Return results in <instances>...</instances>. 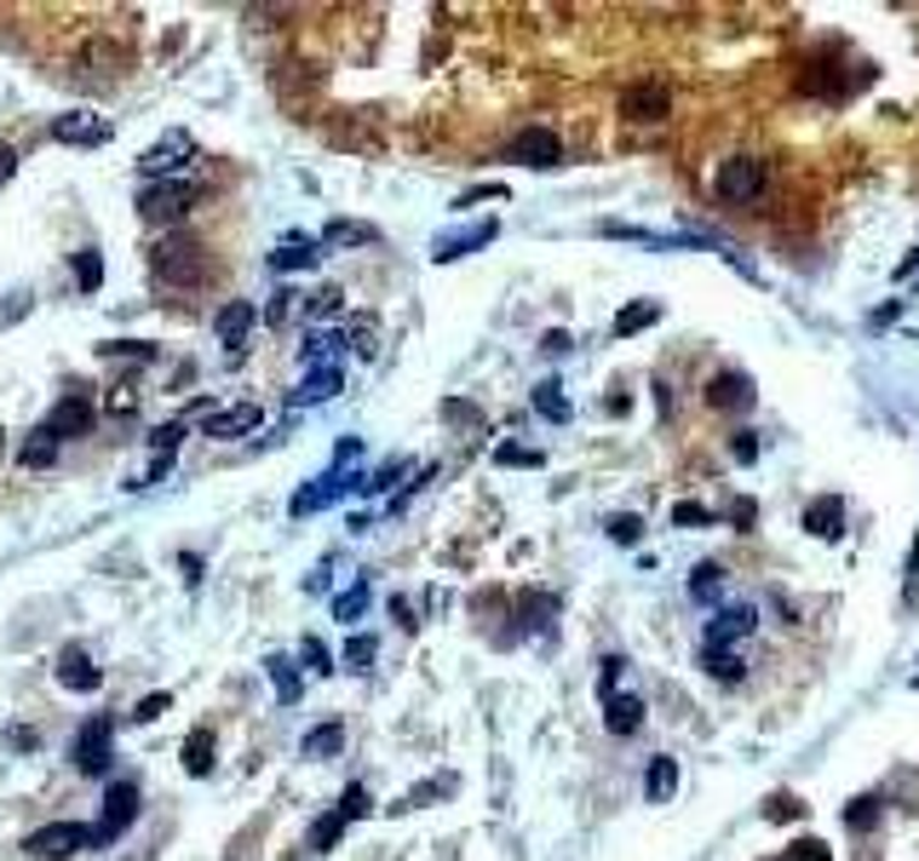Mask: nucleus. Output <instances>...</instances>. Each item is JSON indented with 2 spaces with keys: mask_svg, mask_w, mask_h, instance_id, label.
<instances>
[{
  "mask_svg": "<svg viewBox=\"0 0 919 861\" xmlns=\"http://www.w3.org/2000/svg\"><path fill=\"white\" fill-rule=\"evenodd\" d=\"M798 861H828V845H822V838H798Z\"/></svg>",
  "mask_w": 919,
  "mask_h": 861,
  "instance_id": "54",
  "label": "nucleus"
},
{
  "mask_svg": "<svg viewBox=\"0 0 919 861\" xmlns=\"http://www.w3.org/2000/svg\"><path fill=\"white\" fill-rule=\"evenodd\" d=\"M104 356H138V363H150V356H155V345H138V339H110V345H104Z\"/></svg>",
  "mask_w": 919,
  "mask_h": 861,
  "instance_id": "49",
  "label": "nucleus"
},
{
  "mask_svg": "<svg viewBox=\"0 0 919 861\" xmlns=\"http://www.w3.org/2000/svg\"><path fill=\"white\" fill-rule=\"evenodd\" d=\"M52 132V144H81V150H92V144H110V122H98L92 110H70V115H58V122L47 127Z\"/></svg>",
  "mask_w": 919,
  "mask_h": 861,
  "instance_id": "12",
  "label": "nucleus"
},
{
  "mask_svg": "<svg viewBox=\"0 0 919 861\" xmlns=\"http://www.w3.org/2000/svg\"><path fill=\"white\" fill-rule=\"evenodd\" d=\"M339 305H345V293H339V288L305 293V316H316V322H323V316H339Z\"/></svg>",
  "mask_w": 919,
  "mask_h": 861,
  "instance_id": "38",
  "label": "nucleus"
},
{
  "mask_svg": "<svg viewBox=\"0 0 919 861\" xmlns=\"http://www.w3.org/2000/svg\"><path fill=\"white\" fill-rule=\"evenodd\" d=\"M167 707H173V695H167V689H155V695H144V700H138V707H133L127 718H133V724H155V718H162Z\"/></svg>",
  "mask_w": 919,
  "mask_h": 861,
  "instance_id": "41",
  "label": "nucleus"
},
{
  "mask_svg": "<svg viewBox=\"0 0 919 861\" xmlns=\"http://www.w3.org/2000/svg\"><path fill=\"white\" fill-rule=\"evenodd\" d=\"M655 322H662V305H655V299H632V305L609 322V333H615V339H632V333H644V328H655Z\"/></svg>",
  "mask_w": 919,
  "mask_h": 861,
  "instance_id": "22",
  "label": "nucleus"
},
{
  "mask_svg": "<svg viewBox=\"0 0 919 861\" xmlns=\"http://www.w3.org/2000/svg\"><path fill=\"white\" fill-rule=\"evenodd\" d=\"M805 529L816 540H839V529H845V499H839V494H816L805 506Z\"/></svg>",
  "mask_w": 919,
  "mask_h": 861,
  "instance_id": "17",
  "label": "nucleus"
},
{
  "mask_svg": "<svg viewBox=\"0 0 919 861\" xmlns=\"http://www.w3.org/2000/svg\"><path fill=\"white\" fill-rule=\"evenodd\" d=\"M753 626H758V609H753V604H725V609L707 620V632H702V655H718V649L742 644V637H753Z\"/></svg>",
  "mask_w": 919,
  "mask_h": 861,
  "instance_id": "8",
  "label": "nucleus"
},
{
  "mask_svg": "<svg viewBox=\"0 0 919 861\" xmlns=\"http://www.w3.org/2000/svg\"><path fill=\"white\" fill-rule=\"evenodd\" d=\"M339 747H345V730H339V724H316L305 740H299V752H305V758H333Z\"/></svg>",
  "mask_w": 919,
  "mask_h": 861,
  "instance_id": "27",
  "label": "nucleus"
},
{
  "mask_svg": "<svg viewBox=\"0 0 919 861\" xmlns=\"http://www.w3.org/2000/svg\"><path fill=\"white\" fill-rule=\"evenodd\" d=\"M506 162H524V167H557L564 162V138H557L552 127H524L506 144Z\"/></svg>",
  "mask_w": 919,
  "mask_h": 861,
  "instance_id": "9",
  "label": "nucleus"
},
{
  "mask_svg": "<svg viewBox=\"0 0 919 861\" xmlns=\"http://www.w3.org/2000/svg\"><path fill=\"white\" fill-rule=\"evenodd\" d=\"M541 351H546V356H564V351H569V333H564V328H552V333L541 339Z\"/></svg>",
  "mask_w": 919,
  "mask_h": 861,
  "instance_id": "55",
  "label": "nucleus"
},
{
  "mask_svg": "<svg viewBox=\"0 0 919 861\" xmlns=\"http://www.w3.org/2000/svg\"><path fill=\"white\" fill-rule=\"evenodd\" d=\"M753 517H758V506H753V499H735V506H730V523H753Z\"/></svg>",
  "mask_w": 919,
  "mask_h": 861,
  "instance_id": "57",
  "label": "nucleus"
},
{
  "mask_svg": "<svg viewBox=\"0 0 919 861\" xmlns=\"http://www.w3.org/2000/svg\"><path fill=\"white\" fill-rule=\"evenodd\" d=\"M75 288H81V293H98V288H104V253H98V248H81V253H75Z\"/></svg>",
  "mask_w": 919,
  "mask_h": 861,
  "instance_id": "28",
  "label": "nucleus"
},
{
  "mask_svg": "<svg viewBox=\"0 0 919 861\" xmlns=\"http://www.w3.org/2000/svg\"><path fill=\"white\" fill-rule=\"evenodd\" d=\"M339 391H345V373H339L333 363H328V368H311V373H305V385L293 391V408L328 403V396H339Z\"/></svg>",
  "mask_w": 919,
  "mask_h": 861,
  "instance_id": "20",
  "label": "nucleus"
},
{
  "mask_svg": "<svg viewBox=\"0 0 919 861\" xmlns=\"http://www.w3.org/2000/svg\"><path fill=\"white\" fill-rule=\"evenodd\" d=\"M494 459H501V466H541V454H534V448H517V443H501V448H494Z\"/></svg>",
  "mask_w": 919,
  "mask_h": 861,
  "instance_id": "48",
  "label": "nucleus"
},
{
  "mask_svg": "<svg viewBox=\"0 0 919 861\" xmlns=\"http://www.w3.org/2000/svg\"><path fill=\"white\" fill-rule=\"evenodd\" d=\"M110 740H115V718H92V724H81L70 740V764L81 775H104L110 770Z\"/></svg>",
  "mask_w": 919,
  "mask_h": 861,
  "instance_id": "7",
  "label": "nucleus"
},
{
  "mask_svg": "<svg viewBox=\"0 0 919 861\" xmlns=\"http://www.w3.org/2000/svg\"><path fill=\"white\" fill-rule=\"evenodd\" d=\"M311 265H323V242H305V236H288V242L270 253V270H276V276L311 270Z\"/></svg>",
  "mask_w": 919,
  "mask_h": 861,
  "instance_id": "19",
  "label": "nucleus"
},
{
  "mask_svg": "<svg viewBox=\"0 0 919 861\" xmlns=\"http://www.w3.org/2000/svg\"><path fill=\"white\" fill-rule=\"evenodd\" d=\"M104 408H110V414H133V408H138V391H133L127 379H122V385L110 391V403H104Z\"/></svg>",
  "mask_w": 919,
  "mask_h": 861,
  "instance_id": "51",
  "label": "nucleus"
},
{
  "mask_svg": "<svg viewBox=\"0 0 919 861\" xmlns=\"http://www.w3.org/2000/svg\"><path fill=\"white\" fill-rule=\"evenodd\" d=\"M707 408H718V414H742V408H753V379H747V373H735V368L713 373V385H707Z\"/></svg>",
  "mask_w": 919,
  "mask_h": 861,
  "instance_id": "15",
  "label": "nucleus"
},
{
  "mask_svg": "<svg viewBox=\"0 0 919 861\" xmlns=\"http://www.w3.org/2000/svg\"><path fill=\"white\" fill-rule=\"evenodd\" d=\"M489 242H494V218H483V225H471V230H449V236H437L431 258H437V265H454V258H466V253L489 248Z\"/></svg>",
  "mask_w": 919,
  "mask_h": 861,
  "instance_id": "16",
  "label": "nucleus"
},
{
  "mask_svg": "<svg viewBox=\"0 0 919 861\" xmlns=\"http://www.w3.org/2000/svg\"><path fill=\"white\" fill-rule=\"evenodd\" d=\"M339 815H345V821H363V815H368V787H363V781H351V787L339 793Z\"/></svg>",
  "mask_w": 919,
  "mask_h": 861,
  "instance_id": "43",
  "label": "nucleus"
},
{
  "mask_svg": "<svg viewBox=\"0 0 919 861\" xmlns=\"http://www.w3.org/2000/svg\"><path fill=\"white\" fill-rule=\"evenodd\" d=\"M379 230L374 225H356V218H328L323 230V248H374Z\"/></svg>",
  "mask_w": 919,
  "mask_h": 861,
  "instance_id": "23",
  "label": "nucleus"
},
{
  "mask_svg": "<svg viewBox=\"0 0 919 861\" xmlns=\"http://www.w3.org/2000/svg\"><path fill=\"white\" fill-rule=\"evenodd\" d=\"M339 345H345V333H328V328H316V333L305 339V351H299V356H305L311 368H328V356H333Z\"/></svg>",
  "mask_w": 919,
  "mask_h": 861,
  "instance_id": "32",
  "label": "nucleus"
},
{
  "mask_svg": "<svg viewBox=\"0 0 919 861\" xmlns=\"http://www.w3.org/2000/svg\"><path fill=\"white\" fill-rule=\"evenodd\" d=\"M150 270H155L162 288H196L207 276V248L196 242L190 230H167L162 242H155V253H150Z\"/></svg>",
  "mask_w": 919,
  "mask_h": 861,
  "instance_id": "1",
  "label": "nucleus"
},
{
  "mask_svg": "<svg viewBox=\"0 0 919 861\" xmlns=\"http://www.w3.org/2000/svg\"><path fill=\"white\" fill-rule=\"evenodd\" d=\"M339 833H345V815H339V810L316 815V821H311V833H305V850H316V856L333 850V845H339Z\"/></svg>",
  "mask_w": 919,
  "mask_h": 861,
  "instance_id": "25",
  "label": "nucleus"
},
{
  "mask_svg": "<svg viewBox=\"0 0 919 861\" xmlns=\"http://www.w3.org/2000/svg\"><path fill=\"white\" fill-rule=\"evenodd\" d=\"M265 672H270L276 695H282V700H299V689H305V684H299V667H293L288 655H270V660H265Z\"/></svg>",
  "mask_w": 919,
  "mask_h": 861,
  "instance_id": "30",
  "label": "nucleus"
},
{
  "mask_svg": "<svg viewBox=\"0 0 919 861\" xmlns=\"http://www.w3.org/2000/svg\"><path fill=\"white\" fill-rule=\"evenodd\" d=\"M178 569H185V586H196L202 580V557H178Z\"/></svg>",
  "mask_w": 919,
  "mask_h": 861,
  "instance_id": "58",
  "label": "nucleus"
},
{
  "mask_svg": "<svg viewBox=\"0 0 919 861\" xmlns=\"http://www.w3.org/2000/svg\"><path fill=\"white\" fill-rule=\"evenodd\" d=\"M672 523H678V529H713L718 511H707L702 499H684V506H672Z\"/></svg>",
  "mask_w": 919,
  "mask_h": 861,
  "instance_id": "35",
  "label": "nucleus"
},
{
  "mask_svg": "<svg viewBox=\"0 0 919 861\" xmlns=\"http://www.w3.org/2000/svg\"><path fill=\"white\" fill-rule=\"evenodd\" d=\"M185 443V419H167V426H155L150 431V448H155V459H173V448Z\"/></svg>",
  "mask_w": 919,
  "mask_h": 861,
  "instance_id": "36",
  "label": "nucleus"
},
{
  "mask_svg": "<svg viewBox=\"0 0 919 861\" xmlns=\"http://www.w3.org/2000/svg\"><path fill=\"white\" fill-rule=\"evenodd\" d=\"M644 793H650V805H667V798L678 793V764H672V758H650Z\"/></svg>",
  "mask_w": 919,
  "mask_h": 861,
  "instance_id": "24",
  "label": "nucleus"
},
{
  "mask_svg": "<svg viewBox=\"0 0 919 861\" xmlns=\"http://www.w3.org/2000/svg\"><path fill=\"white\" fill-rule=\"evenodd\" d=\"M248 431H259V408H253V403L225 408V414H207V426H202V436H213V443H230V436H248Z\"/></svg>",
  "mask_w": 919,
  "mask_h": 861,
  "instance_id": "18",
  "label": "nucleus"
},
{
  "mask_svg": "<svg viewBox=\"0 0 919 861\" xmlns=\"http://www.w3.org/2000/svg\"><path fill=\"white\" fill-rule=\"evenodd\" d=\"M534 414L552 419V426H564V419L575 414L569 396H564V385H552V379H546V385H534Z\"/></svg>",
  "mask_w": 919,
  "mask_h": 861,
  "instance_id": "26",
  "label": "nucleus"
},
{
  "mask_svg": "<svg viewBox=\"0 0 919 861\" xmlns=\"http://www.w3.org/2000/svg\"><path fill=\"white\" fill-rule=\"evenodd\" d=\"M12 173H17V150L0 144V185H12Z\"/></svg>",
  "mask_w": 919,
  "mask_h": 861,
  "instance_id": "56",
  "label": "nucleus"
},
{
  "mask_svg": "<svg viewBox=\"0 0 919 861\" xmlns=\"http://www.w3.org/2000/svg\"><path fill=\"white\" fill-rule=\"evenodd\" d=\"M604 724H609V735H638V730H644V700H638V695L604 700Z\"/></svg>",
  "mask_w": 919,
  "mask_h": 861,
  "instance_id": "21",
  "label": "nucleus"
},
{
  "mask_svg": "<svg viewBox=\"0 0 919 861\" xmlns=\"http://www.w3.org/2000/svg\"><path fill=\"white\" fill-rule=\"evenodd\" d=\"M185 770H190V775H207V770H213V730H190V740H185Z\"/></svg>",
  "mask_w": 919,
  "mask_h": 861,
  "instance_id": "31",
  "label": "nucleus"
},
{
  "mask_svg": "<svg viewBox=\"0 0 919 861\" xmlns=\"http://www.w3.org/2000/svg\"><path fill=\"white\" fill-rule=\"evenodd\" d=\"M730 454L742 459V466H753V459H758V431H735V436H730Z\"/></svg>",
  "mask_w": 919,
  "mask_h": 861,
  "instance_id": "50",
  "label": "nucleus"
},
{
  "mask_svg": "<svg viewBox=\"0 0 919 861\" xmlns=\"http://www.w3.org/2000/svg\"><path fill=\"white\" fill-rule=\"evenodd\" d=\"M379 655V644H374V637L368 632H356L351 637V644H345V667H356V672H368V660Z\"/></svg>",
  "mask_w": 919,
  "mask_h": 861,
  "instance_id": "44",
  "label": "nucleus"
},
{
  "mask_svg": "<svg viewBox=\"0 0 919 861\" xmlns=\"http://www.w3.org/2000/svg\"><path fill=\"white\" fill-rule=\"evenodd\" d=\"M293 299H299V293H293V288H282V293H276L270 305H265V322H270V328H282L288 316H293Z\"/></svg>",
  "mask_w": 919,
  "mask_h": 861,
  "instance_id": "47",
  "label": "nucleus"
},
{
  "mask_svg": "<svg viewBox=\"0 0 919 861\" xmlns=\"http://www.w3.org/2000/svg\"><path fill=\"white\" fill-rule=\"evenodd\" d=\"M713 195L725 207H758V195H765V162H753V155H730V162H718Z\"/></svg>",
  "mask_w": 919,
  "mask_h": 861,
  "instance_id": "2",
  "label": "nucleus"
},
{
  "mask_svg": "<svg viewBox=\"0 0 919 861\" xmlns=\"http://www.w3.org/2000/svg\"><path fill=\"white\" fill-rule=\"evenodd\" d=\"M368 597H374V586H368V580H356L351 592H339V597H333V620H363Z\"/></svg>",
  "mask_w": 919,
  "mask_h": 861,
  "instance_id": "33",
  "label": "nucleus"
},
{
  "mask_svg": "<svg viewBox=\"0 0 919 861\" xmlns=\"http://www.w3.org/2000/svg\"><path fill=\"white\" fill-rule=\"evenodd\" d=\"M190 155H196V138H190L185 127H173V132H162L144 155H138V173H144L150 185H162V178H173L178 167L190 162Z\"/></svg>",
  "mask_w": 919,
  "mask_h": 861,
  "instance_id": "6",
  "label": "nucleus"
},
{
  "mask_svg": "<svg viewBox=\"0 0 919 861\" xmlns=\"http://www.w3.org/2000/svg\"><path fill=\"white\" fill-rule=\"evenodd\" d=\"M403 471H408V459H386V466H379L374 477H363V489H356V494H386Z\"/></svg>",
  "mask_w": 919,
  "mask_h": 861,
  "instance_id": "39",
  "label": "nucleus"
},
{
  "mask_svg": "<svg viewBox=\"0 0 919 861\" xmlns=\"http://www.w3.org/2000/svg\"><path fill=\"white\" fill-rule=\"evenodd\" d=\"M167 471H173V459H155V466L144 471V489H150V483H162V477H167Z\"/></svg>",
  "mask_w": 919,
  "mask_h": 861,
  "instance_id": "60",
  "label": "nucleus"
},
{
  "mask_svg": "<svg viewBox=\"0 0 919 861\" xmlns=\"http://www.w3.org/2000/svg\"><path fill=\"white\" fill-rule=\"evenodd\" d=\"M667 110H672V92H667L662 81H632V87L621 92V115H627V122H638V127L667 122Z\"/></svg>",
  "mask_w": 919,
  "mask_h": 861,
  "instance_id": "10",
  "label": "nucleus"
},
{
  "mask_svg": "<svg viewBox=\"0 0 919 861\" xmlns=\"http://www.w3.org/2000/svg\"><path fill=\"white\" fill-rule=\"evenodd\" d=\"M17 459H24V466H29V471H41V466H52V459H58V436H47V431H35V443H29L24 454H17Z\"/></svg>",
  "mask_w": 919,
  "mask_h": 861,
  "instance_id": "37",
  "label": "nucleus"
},
{
  "mask_svg": "<svg viewBox=\"0 0 919 861\" xmlns=\"http://www.w3.org/2000/svg\"><path fill=\"white\" fill-rule=\"evenodd\" d=\"M638 534H644V517H632V511L609 517V540H615V546H638Z\"/></svg>",
  "mask_w": 919,
  "mask_h": 861,
  "instance_id": "42",
  "label": "nucleus"
},
{
  "mask_svg": "<svg viewBox=\"0 0 919 861\" xmlns=\"http://www.w3.org/2000/svg\"><path fill=\"white\" fill-rule=\"evenodd\" d=\"M896 316H903V305H879V311L868 316V322H873V328H885V322H896Z\"/></svg>",
  "mask_w": 919,
  "mask_h": 861,
  "instance_id": "59",
  "label": "nucleus"
},
{
  "mask_svg": "<svg viewBox=\"0 0 919 861\" xmlns=\"http://www.w3.org/2000/svg\"><path fill=\"white\" fill-rule=\"evenodd\" d=\"M299 660H305L311 672H333V655H328L323 637H305V644H299Z\"/></svg>",
  "mask_w": 919,
  "mask_h": 861,
  "instance_id": "45",
  "label": "nucleus"
},
{
  "mask_svg": "<svg viewBox=\"0 0 919 861\" xmlns=\"http://www.w3.org/2000/svg\"><path fill=\"white\" fill-rule=\"evenodd\" d=\"M138 781H110V793H104V821L92 827V850H104V845H115L133 821H138Z\"/></svg>",
  "mask_w": 919,
  "mask_h": 861,
  "instance_id": "5",
  "label": "nucleus"
},
{
  "mask_svg": "<svg viewBox=\"0 0 919 861\" xmlns=\"http://www.w3.org/2000/svg\"><path fill=\"white\" fill-rule=\"evenodd\" d=\"M253 322H259V311L248 305V299H230V305H225V311H218V316H213V333H218V345H225V351L236 356V351H242V345H248V333H253Z\"/></svg>",
  "mask_w": 919,
  "mask_h": 861,
  "instance_id": "14",
  "label": "nucleus"
},
{
  "mask_svg": "<svg viewBox=\"0 0 919 861\" xmlns=\"http://www.w3.org/2000/svg\"><path fill=\"white\" fill-rule=\"evenodd\" d=\"M391 615L403 620V626H414V609H408V597H391Z\"/></svg>",
  "mask_w": 919,
  "mask_h": 861,
  "instance_id": "61",
  "label": "nucleus"
},
{
  "mask_svg": "<svg viewBox=\"0 0 919 861\" xmlns=\"http://www.w3.org/2000/svg\"><path fill=\"white\" fill-rule=\"evenodd\" d=\"M81 850H92V827H87V821H52V827H41V833L24 838V856H29V861H70V856H81Z\"/></svg>",
  "mask_w": 919,
  "mask_h": 861,
  "instance_id": "3",
  "label": "nucleus"
},
{
  "mask_svg": "<svg viewBox=\"0 0 919 861\" xmlns=\"http://www.w3.org/2000/svg\"><path fill=\"white\" fill-rule=\"evenodd\" d=\"M879 815H885V805H879V798H851L845 827H851V833H868V827H879Z\"/></svg>",
  "mask_w": 919,
  "mask_h": 861,
  "instance_id": "34",
  "label": "nucleus"
},
{
  "mask_svg": "<svg viewBox=\"0 0 919 861\" xmlns=\"http://www.w3.org/2000/svg\"><path fill=\"white\" fill-rule=\"evenodd\" d=\"M707 660V672L718 678V684H735L742 678V655H730V649H718V655H702Z\"/></svg>",
  "mask_w": 919,
  "mask_h": 861,
  "instance_id": "40",
  "label": "nucleus"
},
{
  "mask_svg": "<svg viewBox=\"0 0 919 861\" xmlns=\"http://www.w3.org/2000/svg\"><path fill=\"white\" fill-rule=\"evenodd\" d=\"M196 195H202V185H190V178H162V185H150L144 195H138V213L150 218V225H178Z\"/></svg>",
  "mask_w": 919,
  "mask_h": 861,
  "instance_id": "4",
  "label": "nucleus"
},
{
  "mask_svg": "<svg viewBox=\"0 0 919 861\" xmlns=\"http://www.w3.org/2000/svg\"><path fill=\"white\" fill-rule=\"evenodd\" d=\"M718 592H725V569H718V564H695L690 597H695V604H718Z\"/></svg>",
  "mask_w": 919,
  "mask_h": 861,
  "instance_id": "29",
  "label": "nucleus"
},
{
  "mask_svg": "<svg viewBox=\"0 0 919 861\" xmlns=\"http://www.w3.org/2000/svg\"><path fill=\"white\" fill-rule=\"evenodd\" d=\"M914 684H919V672H914Z\"/></svg>",
  "mask_w": 919,
  "mask_h": 861,
  "instance_id": "62",
  "label": "nucleus"
},
{
  "mask_svg": "<svg viewBox=\"0 0 919 861\" xmlns=\"http://www.w3.org/2000/svg\"><path fill=\"white\" fill-rule=\"evenodd\" d=\"M356 454H363V443H356V436H339V448H333V471H345Z\"/></svg>",
  "mask_w": 919,
  "mask_h": 861,
  "instance_id": "53",
  "label": "nucleus"
},
{
  "mask_svg": "<svg viewBox=\"0 0 919 861\" xmlns=\"http://www.w3.org/2000/svg\"><path fill=\"white\" fill-rule=\"evenodd\" d=\"M501 195H506V185H477V190H466V195H460L454 207H471V202H501Z\"/></svg>",
  "mask_w": 919,
  "mask_h": 861,
  "instance_id": "52",
  "label": "nucleus"
},
{
  "mask_svg": "<svg viewBox=\"0 0 919 861\" xmlns=\"http://www.w3.org/2000/svg\"><path fill=\"white\" fill-rule=\"evenodd\" d=\"M92 414H98V403H92V396L87 391H70L64 396V403H58L52 414H47V436H58V443H64V436H87L92 431Z\"/></svg>",
  "mask_w": 919,
  "mask_h": 861,
  "instance_id": "11",
  "label": "nucleus"
},
{
  "mask_svg": "<svg viewBox=\"0 0 919 861\" xmlns=\"http://www.w3.org/2000/svg\"><path fill=\"white\" fill-rule=\"evenodd\" d=\"M58 684H64L70 695H92L98 684H104V672H98V660L81 644H70L64 655H58Z\"/></svg>",
  "mask_w": 919,
  "mask_h": 861,
  "instance_id": "13",
  "label": "nucleus"
},
{
  "mask_svg": "<svg viewBox=\"0 0 919 861\" xmlns=\"http://www.w3.org/2000/svg\"><path fill=\"white\" fill-rule=\"evenodd\" d=\"M621 672H627V660H621V655H609V660H604V672H597V700H615V684H621Z\"/></svg>",
  "mask_w": 919,
  "mask_h": 861,
  "instance_id": "46",
  "label": "nucleus"
}]
</instances>
